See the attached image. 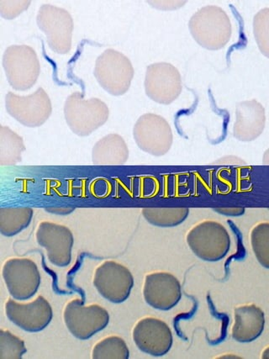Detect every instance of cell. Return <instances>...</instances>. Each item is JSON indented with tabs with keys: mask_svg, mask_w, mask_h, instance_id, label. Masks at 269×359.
Here are the masks:
<instances>
[{
	"mask_svg": "<svg viewBox=\"0 0 269 359\" xmlns=\"http://www.w3.org/2000/svg\"><path fill=\"white\" fill-rule=\"evenodd\" d=\"M266 114L263 104L256 100L240 102L235 109L233 136L240 142H254L263 134Z\"/></svg>",
	"mask_w": 269,
	"mask_h": 359,
	"instance_id": "cell-17",
	"label": "cell"
},
{
	"mask_svg": "<svg viewBox=\"0 0 269 359\" xmlns=\"http://www.w3.org/2000/svg\"><path fill=\"white\" fill-rule=\"evenodd\" d=\"M262 358L268 359L269 358V348H265L264 351L262 353Z\"/></svg>",
	"mask_w": 269,
	"mask_h": 359,
	"instance_id": "cell-32",
	"label": "cell"
},
{
	"mask_svg": "<svg viewBox=\"0 0 269 359\" xmlns=\"http://www.w3.org/2000/svg\"><path fill=\"white\" fill-rule=\"evenodd\" d=\"M38 245L48 253L50 263L58 268L69 266L74 238L69 227L61 224L42 222L36 232Z\"/></svg>",
	"mask_w": 269,
	"mask_h": 359,
	"instance_id": "cell-15",
	"label": "cell"
},
{
	"mask_svg": "<svg viewBox=\"0 0 269 359\" xmlns=\"http://www.w3.org/2000/svg\"><path fill=\"white\" fill-rule=\"evenodd\" d=\"M213 210L226 217H237L245 214L246 209L244 207H218Z\"/></svg>",
	"mask_w": 269,
	"mask_h": 359,
	"instance_id": "cell-28",
	"label": "cell"
},
{
	"mask_svg": "<svg viewBox=\"0 0 269 359\" xmlns=\"http://www.w3.org/2000/svg\"><path fill=\"white\" fill-rule=\"evenodd\" d=\"M107 104L98 98L84 99L82 93L75 92L67 97L64 117L70 130L78 137H88L109 120Z\"/></svg>",
	"mask_w": 269,
	"mask_h": 359,
	"instance_id": "cell-3",
	"label": "cell"
},
{
	"mask_svg": "<svg viewBox=\"0 0 269 359\" xmlns=\"http://www.w3.org/2000/svg\"><path fill=\"white\" fill-rule=\"evenodd\" d=\"M251 250L263 268L269 269V223L259 222L252 227L250 234Z\"/></svg>",
	"mask_w": 269,
	"mask_h": 359,
	"instance_id": "cell-24",
	"label": "cell"
},
{
	"mask_svg": "<svg viewBox=\"0 0 269 359\" xmlns=\"http://www.w3.org/2000/svg\"><path fill=\"white\" fill-rule=\"evenodd\" d=\"M214 163H223V164H244L245 165L246 163L243 162L242 159H240L237 157H233V156H230V157H225L221 159H219L218 162H214Z\"/></svg>",
	"mask_w": 269,
	"mask_h": 359,
	"instance_id": "cell-31",
	"label": "cell"
},
{
	"mask_svg": "<svg viewBox=\"0 0 269 359\" xmlns=\"http://www.w3.org/2000/svg\"><path fill=\"white\" fill-rule=\"evenodd\" d=\"M231 337L239 344H249L263 334L266 324L264 312L255 304H246L234 309Z\"/></svg>",
	"mask_w": 269,
	"mask_h": 359,
	"instance_id": "cell-18",
	"label": "cell"
},
{
	"mask_svg": "<svg viewBox=\"0 0 269 359\" xmlns=\"http://www.w3.org/2000/svg\"><path fill=\"white\" fill-rule=\"evenodd\" d=\"M132 339L140 351L155 358L165 356L174 344L170 327L153 316L138 320L133 327Z\"/></svg>",
	"mask_w": 269,
	"mask_h": 359,
	"instance_id": "cell-14",
	"label": "cell"
},
{
	"mask_svg": "<svg viewBox=\"0 0 269 359\" xmlns=\"http://www.w3.org/2000/svg\"><path fill=\"white\" fill-rule=\"evenodd\" d=\"M91 357L92 359H128L130 350L120 337L109 336L94 346Z\"/></svg>",
	"mask_w": 269,
	"mask_h": 359,
	"instance_id": "cell-23",
	"label": "cell"
},
{
	"mask_svg": "<svg viewBox=\"0 0 269 359\" xmlns=\"http://www.w3.org/2000/svg\"><path fill=\"white\" fill-rule=\"evenodd\" d=\"M128 158L127 144L118 134L107 135L92 147V160L96 165H122L128 161Z\"/></svg>",
	"mask_w": 269,
	"mask_h": 359,
	"instance_id": "cell-19",
	"label": "cell"
},
{
	"mask_svg": "<svg viewBox=\"0 0 269 359\" xmlns=\"http://www.w3.org/2000/svg\"><path fill=\"white\" fill-rule=\"evenodd\" d=\"M133 137L139 149L155 157L166 155L174 142L170 123L165 118L153 113L139 118L134 126Z\"/></svg>",
	"mask_w": 269,
	"mask_h": 359,
	"instance_id": "cell-9",
	"label": "cell"
},
{
	"mask_svg": "<svg viewBox=\"0 0 269 359\" xmlns=\"http://www.w3.org/2000/svg\"><path fill=\"white\" fill-rule=\"evenodd\" d=\"M186 243L200 259L216 263L225 259L231 246L230 236L221 223L205 219L188 231Z\"/></svg>",
	"mask_w": 269,
	"mask_h": 359,
	"instance_id": "cell-2",
	"label": "cell"
},
{
	"mask_svg": "<svg viewBox=\"0 0 269 359\" xmlns=\"http://www.w3.org/2000/svg\"><path fill=\"white\" fill-rule=\"evenodd\" d=\"M142 294L147 305L153 309L168 311L182 299V286L171 273H150L145 276Z\"/></svg>",
	"mask_w": 269,
	"mask_h": 359,
	"instance_id": "cell-16",
	"label": "cell"
},
{
	"mask_svg": "<svg viewBox=\"0 0 269 359\" xmlns=\"http://www.w3.org/2000/svg\"><path fill=\"white\" fill-rule=\"evenodd\" d=\"M149 3L158 10L172 11L183 7L186 1H149Z\"/></svg>",
	"mask_w": 269,
	"mask_h": 359,
	"instance_id": "cell-29",
	"label": "cell"
},
{
	"mask_svg": "<svg viewBox=\"0 0 269 359\" xmlns=\"http://www.w3.org/2000/svg\"><path fill=\"white\" fill-rule=\"evenodd\" d=\"M144 87L149 98L167 105L174 102L182 93V78L171 63L156 62L146 67Z\"/></svg>",
	"mask_w": 269,
	"mask_h": 359,
	"instance_id": "cell-13",
	"label": "cell"
},
{
	"mask_svg": "<svg viewBox=\"0 0 269 359\" xmlns=\"http://www.w3.org/2000/svg\"><path fill=\"white\" fill-rule=\"evenodd\" d=\"M36 23L53 53L65 55L70 52L74 24L69 11L52 4H43L38 11Z\"/></svg>",
	"mask_w": 269,
	"mask_h": 359,
	"instance_id": "cell-7",
	"label": "cell"
},
{
	"mask_svg": "<svg viewBox=\"0 0 269 359\" xmlns=\"http://www.w3.org/2000/svg\"><path fill=\"white\" fill-rule=\"evenodd\" d=\"M95 77L109 95L121 96L130 90L134 70L132 62L123 53L107 49L97 58Z\"/></svg>",
	"mask_w": 269,
	"mask_h": 359,
	"instance_id": "cell-4",
	"label": "cell"
},
{
	"mask_svg": "<svg viewBox=\"0 0 269 359\" xmlns=\"http://www.w3.org/2000/svg\"><path fill=\"white\" fill-rule=\"evenodd\" d=\"M27 353L25 341L8 330L0 331V359H20Z\"/></svg>",
	"mask_w": 269,
	"mask_h": 359,
	"instance_id": "cell-25",
	"label": "cell"
},
{
	"mask_svg": "<svg viewBox=\"0 0 269 359\" xmlns=\"http://www.w3.org/2000/svg\"><path fill=\"white\" fill-rule=\"evenodd\" d=\"M3 67L8 83L17 91L29 90L41 74L36 50L25 45L8 46L4 53Z\"/></svg>",
	"mask_w": 269,
	"mask_h": 359,
	"instance_id": "cell-6",
	"label": "cell"
},
{
	"mask_svg": "<svg viewBox=\"0 0 269 359\" xmlns=\"http://www.w3.org/2000/svg\"><path fill=\"white\" fill-rule=\"evenodd\" d=\"M92 284L98 293L109 302L121 304L127 301L134 285L133 274L125 265L116 261H104L96 268Z\"/></svg>",
	"mask_w": 269,
	"mask_h": 359,
	"instance_id": "cell-10",
	"label": "cell"
},
{
	"mask_svg": "<svg viewBox=\"0 0 269 359\" xmlns=\"http://www.w3.org/2000/svg\"><path fill=\"white\" fill-rule=\"evenodd\" d=\"M188 29L197 43L210 50L224 48L233 34L228 15L216 6H205L195 12L189 20Z\"/></svg>",
	"mask_w": 269,
	"mask_h": 359,
	"instance_id": "cell-1",
	"label": "cell"
},
{
	"mask_svg": "<svg viewBox=\"0 0 269 359\" xmlns=\"http://www.w3.org/2000/svg\"><path fill=\"white\" fill-rule=\"evenodd\" d=\"M25 151L23 138L8 126L0 128V165L12 166L20 163Z\"/></svg>",
	"mask_w": 269,
	"mask_h": 359,
	"instance_id": "cell-22",
	"label": "cell"
},
{
	"mask_svg": "<svg viewBox=\"0 0 269 359\" xmlns=\"http://www.w3.org/2000/svg\"><path fill=\"white\" fill-rule=\"evenodd\" d=\"M6 107L8 115L29 128H40L53 113L52 101L42 88L27 96L8 92L6 96Z\"/></svg>",
	"mask_w": 269,
	"mask_h": 359,
	"instance_id": "cell-11",
	"label": "cell"
},
{
	"mask_svg": "<svg viewBox=\"0 0 269 359\" xmlns=\"http://www.w3.org/2000/svg\"><path fill=\"white\" fill-rule=\"evenodd\" d=\"M34 210L31 207H1L0 208V233L12 238L31 225Z\"/></svg>",
	"mask_w": 269,
	"mask_h": 359,
	"instance_id": "cell-20",
	"label": "cell"
},
{
	"mask_svg": "<svg viewBox=\"0 0 269 359\" xmlns=\"http://www.w3.org/2000/svg\"><path fill=\"white\" fill-rule=\"evenodd\" d=\"M31 1H14V0H2L0 1V15L6 20H14L22 14L29 6Z\"/></svg>",
	"mask_w": 269,
	"mask_h": 359,
	"instance_id": "cell-27",
	"label": "cell"
},
{
	"mask_svg": "<svg viewBox=\"0 0 269 359\" xmlns=\"http://www.w3.org/2000/svg\"><path fill=\"white\" fill-rule=\"evenodd\" d=\"M142 214L151 225L170 228L184 223L188 217L189 209L187 207H145Z\"/></svg>",
	"mask_w": 269,
	"mask_h": 359,
	"instance_id": "cell-21",
	"label": "cell"
},
{
	"mask_svg": "<svg viewBox=\"0 0 269 359\" xmlns=\"http://www.w3.org/2000/svg\"><path fill=\"white\" fill-rule=\"evenodd\" d=\"M75 210L74 207H48L46 211L53 215H70Z\"/></svg>",
	"mask_w": 269,
	"mask_h": 359,
	"instance_id": "cell-30",
	"label": "cell"
},
{
	"mask_svg": "<svg viewBox=\"0 0 269 359\" xmlns=\"http://www.w3.org/2000/svg\"><path fill=\"white\" fill-rule=\"evenodd\" d=\"M109 312L98 304L84 305L82 299H74L66 304L63 310L65 326L75 339L81 341L90 339L103 331L109 323Z\"/></svg>",
	"mask_w": 269,
	"mask_h": 359,
	"instance_id": "cell-5",
	"label": "cell"
},
{
	"mask_svg": "<svg viewBox=\"0 0 269 359\" xmlns=\"http://www.w3.org/2000/svg\"><path fill=\"white\" fill-rule=\"evenodd\" d=\"M2 277L11 297L18 302H27L35 297L41 284L36 264L25 257L6 260L3 265Z\"/></svg>",
	"mask_w": 269,
	"mask_h": 359,
	"instance_id": "cell-8",
	"label": "cell"
},
{
	"mask_svg": "<svg viewBox=\"0 0 269 359\" xmlns=\"http://www.w3.org/2000/svg\"><path fill=\"white\" fill-rule=\"evenodd\" d=\"M4 308L8 320L21 330L29 333L45 330L52 323L54 316L52 306L41 295L29 302L15 301L11 297Z\"/></svg>",
	"mask_w": 269,
	"mask_h": 359,
	"instance_id": "cell-12",
	"label": "cell"
},
{
	"mask_svg": "<svg viewBox=\"0 0 269 359\" xmlns=\"http://www.w3.org/2000/svg\"><path fill=\"white\" fill-rule=\"evenodd\" d=\"M254 33L260 52L269 57V8L261 10L254 19Z\"/></svg>",
	"mask_w": 269,
	"mask_h": 359,
	"instance_id": "cell-26",
	"label": "cell"
}]
</instances>
